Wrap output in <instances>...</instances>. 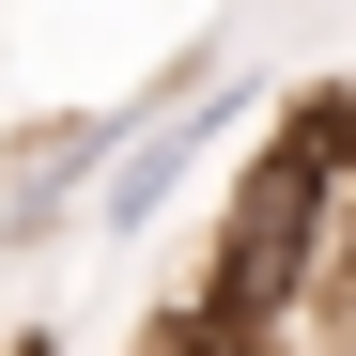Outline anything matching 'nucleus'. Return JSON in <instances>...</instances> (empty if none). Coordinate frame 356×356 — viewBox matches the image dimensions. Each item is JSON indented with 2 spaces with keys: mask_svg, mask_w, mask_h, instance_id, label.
I'll return each instance as SVG.
<instances>
[{
  "mask_svg": "<svg viewBox=\"0 0 356 356\" xmlns=\"http://www.w3.org/2000/svg\"><path fill=\"white\" fill-rule=\"evenodd\" d=\"M341 202H356V170H341V140L294 108V124L264 140V170L232 186V217H217V264H202V310L217 325H264V341H294V310L341 279Z\"/></svg>",
  "mask_w": 356,
  "mask_h": 356,
  "instance_id": "obj_1",
  "label": "nucleus"
},
{
  "mask_svg": "<svg viewBox=\"0 0 356 356\" xmlns=\"http://www.w3.org/2000/svg\"><path fill=\"white\" fill-rule=\"evenodd\" d=\"M0 356H63V341H0Z\"/></svg>",
  "mask_w": 356,
  "mask_h": 356,
  "instance_id": "obj_2",
  "label": "nucleus"
}]
</instances>
